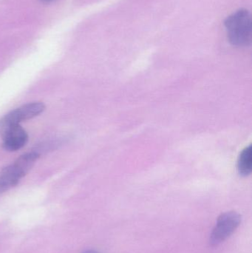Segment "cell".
<instances>
[{
	"label": "cell",
	"mask_w": 252,
	"mask_h": 253,
	"mask_svg": "<svg viewBox=\"0 0 252 253\" xmlns=\"http://www.w3.org/2000/svg\"><path fill=\"white\" fill-rule=\"evenodd\" d=\"M229 42L246 47L252 42V17L247 9H240L226 18L224 22Z\"/></svg>",
	"instance_id": "6da1fadb"
},
{
	"label": "cell",
	"mask_w": 252,
	"mask_h": 253,
	"mask_svg": "<svg viewBox=\"0 0 252 253\" xmlns=\"http://www.w3.org/2000/svg\"><path fill=\"white\" fill-rule=\"evenodd\" d=\"M241 215L235 211L222 213L217 218L216 226L210 236L212 246H217L230 237L241 223Z\"/></svg>",
	"instance_id": "7a4b0ae2"
},
{
	"label": "cell",
	"mask_w": 252,
	"mask_h": 253,
	"mask_svg": "<svg viewBox=\"0 0 252 253\" xmlns=\"http://www.w3.org/2000/svg\"><path fill=\"white\" fill-rule=\"evenodd\" d=\"M0 135L3 139V148L7 151H16L28 142V134L20 125L5 124L0 122Z\"/></svg>",
	"instance_id": "3957f363"
},
{
	"label": "cell",
	"mask_w": 252,
	"mask_h": 253,
	"mask_svg": "<svg viewBox=\"0 0 252 253\" xmlns=\"http://www.w3.org/2000/svg\"><path fill=\"white\" fill-rule=\"evenodd\" d=\"M45 109L42 102H32L23 105L7 114L0 121L6 124L19 125L22 122L31 120L39 115Z\"/></svg>",
	"instance_id": "277c9868"
},
{
	"label": "cell",
	"mask_w": 252,
	"mask_h": 253,
	"mask_svg": "<svg viewBox=\"0 0 252 253\" xmlns=\"http://www.w3.org/2000/svg\"><path fill=\"white\" fill-rule=\"evenodd\" d=\"M21 178L10 165L4 168L0 173V194L17 185Z\"/></svg>",
	"instance_id": "5b68a950"
},
{
	"label": "cell",
	"mask_w": 252,
	"mask_h": 253,
	"mask_svg": "<svg viewBox=\"0 0 252 253\" xmlns=\"http://www.w3.org/2000/svg\"><path fill=\"white\" fill-rule=\"evenodd\" d=\"M252 146L246 147L240 155L238 161V170L240 175L247 176L252 172Z\"/></svg>",
	"instance_id": "8992f818"
},
{
	"label": "cell",
	"mask_w": 252,
	"mask_h": 253,
	"mask_svg": "<svg viewBox=\"0 0 252 253\" xmlns=\"http://www.w3.org/2000/svg\"><path fill=\"white\" fill-rule=\"evenodd\" d=\"M82 253H102L99 252V251H95V250H87V251H84Z\"/></svg>",
	"instance_id": "52a82bcc"
},
{
	"label": "cell",
	"mask_w": 252,
	"mask_h": 253,
	"mask_svg": "<svg viewBox=\"0 0 252 253\" xmlns=\"http://www.w3.org/2000/svg\"><path fill=\"white\" fill-rule=\"evenodd\" d=\"M41 1L44 3H49L51 2V1H54V0H41Z\"/></svg>",
	"instance_id": "ba28073f"
}]
</instances>
